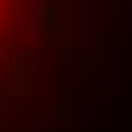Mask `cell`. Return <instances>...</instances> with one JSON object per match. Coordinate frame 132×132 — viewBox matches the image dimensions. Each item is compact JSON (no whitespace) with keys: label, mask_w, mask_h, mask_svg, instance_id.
Returning a JSON list of instances; mask_svg holds the SVG:
<instances>
[{"label":"cell","mask_w":132,"mask_h":132,"mask_svg":"<svg viewBox=\"0 0 132 132\" xmlns=\"http://www.w3.org/2000/svg\"><path fill=\"white\" fill-rule=\"evenodd\" d=\"M0 24H6V18H0Z\"/></svg>","instance_id":"cell-1"}]
</instances>
